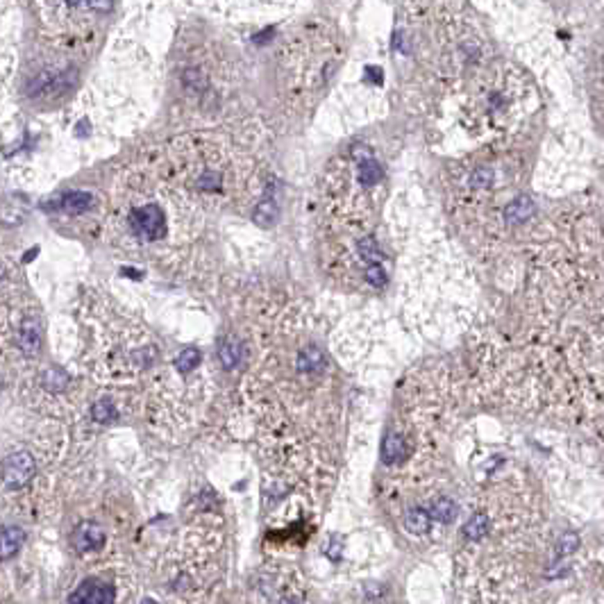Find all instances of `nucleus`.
I'll return each mask as SVG.
<instances>
[{"mask_svg": "<svg viewBox=\"0 0 604 604\" xmlns=\"http://www.w3.org/2000/svg\"><path fill=\"white\" fill-rule=\"evenodd\" d=\"M116 0H39L44 23L62 39L80 41L105 23Z\"/></svg>", "mask_w": 604, "mask_h": 604, "instance_id": "nucleus-1", "label": "nucleus"}, {"mask_svg": "<svg viewBox=\"0 0 604 604\" xmlns=\"http://www.w3.org/2000/svg\"><path fill=\"white\" fill-rule=\"evenodd\" d=\"M284 62L287 70L293 75L296 82L307 77V84H321L328 80L330 70L337 62V34L323 30H314L307 34H298L296 39L287 41L284 46Z\"/></svg>", "mask_w": 604, "mask_h": 604, "instance_id": "nucleus-2", "label": "nucleus"}, {"mask_svg": "<svg viewBox=\"0 0 604 604\" xmlns=\"http://www.w3.org/2000/svg\"><path fill=\"white\" fill-rule=\"evenodd\" d=\"M125 227L139 244H157L166 237V214L157 202L130 205L125 214Z\"/></svg>", "mask_w": 604, "mask_h": 604, "instance_id": "nucleus-3", "label": "nucleus"}, {"mask_svg": "<svg viewBox=\"0 0 604 604\" xmlns=\"http://www.w3.org/2000/svg\"><path fill=\"white\" fill-rule=\"evenodd\" d=\"M34 457L27 450H18L10 454L5 459L3 466V480H5V488L10 491H21L32 482L34 477Z\"/></svg>", "mask_w": 604, "mask_h": 604, "instance_id": "nucleus-4", "label": "nucleus"}, {"mask_svg": "<svg viewBox=\"0 0 604 604\" xmlns=\"http://www.w3.org/2000/svg\"><path fill=\"white\" fill-rule=\"evenodd\" d=\"M14 345L23 357H37L41 350V325L34 314L21 316L18 325L14 328Z\"/></svg>", "mask_w": 604, "mask_h": 604, "instance_id": "nucleus-5", "label": "nucleus"}, {"mask_svg": "<svg viewBox=\"0 0 604 604\" xmlns=\"http://www.w3.org/2000/svg\"><path fill=\"white\" fill-rule=\"evenodd\" d=\"M107 545V534H105L103 525L96 521H84L73 531V548L80 554H96L103 552Z\"/></svg>", "mask_w": 604, "mask_h": 604, "instance_id": "nucleus-6", "label": "nucleus"}, {"mask_svg": "<svg viewBox=\"0 0 604 604\" xmlns=\"http://www.w3.org/2000/svg\"><path fill=\"white\" fill-rule=\"evenodd\" d=\"M114 600H116L114 588H109L107 584L96 581V579L84 581V584L68 598V602H77V604H107Z\"/></svg>", "mask_w": 604, "mask_h": 604, "instance_id": "nucleus-7", "label": "nucleus"}, {"mask_svg": "<svg viewBox=\"0 0 604 604\" xmlns=\"http://www.w3.org/2000/svg\"><path fill=\"white\" fill-rule=\"evenodd\" d=\"M277 211H280V207H277V200H275V198H271V194H264L257 202H254L252 220L259 227H271L277 220Z\"/></svg>", "mask_w": 604, "mask_h": 604, "instance_id": "nucleus-8", "label": "nucleus"}, {"mask_svg": "<svg viewBox=\"0 0 604 604\" xmlns=\"http://www.w3.org/2000/svg\"><path fill=\"white\" fill-rule=\"evenodd\" d=\"M23 529L16 527V525H10V527L3 529V538H0V552H3V559H10L18 552V548L23 545Z\"/></svg>", "mask_w": 604, "mask_h": 604, "instance_id": "nucleus-9", "label": "nucleus"}, {"mask_svg": "<svg viewBox=\"0 0 604 604\" xmlns=\"http://www.w3.org/2000/svg\"><path fill=\"white\" fill-rule=\"evenodd\" d=\"M404 527H407L409 534H428V531L432 529V516L430 511H423V509H414L409 511L407 516H404Z\"/></svg>", "mask_w": 604, "mask_h": 604, "instance_id": "nucleus-10", "label": "nucleus"}, {"mask_svg": "<svg viewBox=\"0 0 604 604\" xmlns=\"http://www.w3.org/2000/svg\"><path fill=\"white\" fill-rule=\"evenodd\" d=\"M91 202H94V198L84 191H70L62 198V209L66 214H84V211H89Z\"/></svg>", "mask_w": 604, "mask_h": 604, "instance_id": "nucleus-11", "label": "nucleus"}, {"mask_svg": "<svg viewBox=\"0 0 604 604\" xmlns=\"http://www.w3.org/2000/svg\"><path fill=\"white\" fill-rule=\"evenodd\" d=\"M529 216H531V200L525 196L516 198V200L507 207V211H504V220H507L509 225H521Z\"/></svg>", "mask_w": 604, "mask_h": 604, "instance_id": "nucleus-12", "label": "nucleus"}, {"mask_svg": "<svg viewBox=\"0 0 604 604\" xmlns=\"http://www.w3.org/2000/svg\"><path fill=\"white\" fill-rule=\"evenodd\" d=\"M430 516L432 521H438V523H450L454 516H457V504H454L450 497H438V500H434L430 504Z\"/></svg>", "mask_w": 604, "mask_h": 604, "instance_id": "nucleus-13", "label": "nucleus"}, {"mask_svg": "<svg viewBox=\"0 0 604 604\" xmlns=\"http://www.w3.org/2000/svg\"><path fill=\"white\" fill-rule=\"evenodd\" d=\"M218 357L220 361H223L225 368H237L239 366V359H241V345L237 339H223L220 341V347H218Z\"/></svg>", "mask_w": 604, "mask_h": 604, "instance_id": "nucleus-14", "label": "nucleus"}, {"mask_svg": "<svg viewBox=\"0 0 604 604\" xmlns=\"http://www.w3.org/2000/svg\"><path fill=\"white\" fill-rule=\"evenodd\" d=\"M91 418H94L96 423H101V425H111V423L118 421V409L114 407L111 402L101 400V402H96L94 407H91Z\"/></svg>", "mask_w": 604, "mask_h": 604, "instance_id": "nucleus-15", "label": "nucleus"}, {"mask_svg": "<svg viewBox=\"0 0 604 604\" xmlns=\"http://www.w3.org/2000/svg\"><path fill=\"white\" fill-rule=\"evenodd\" d=\"M488 516H484V514H477V516H473L471 521L466 523V527H464V534H466V538H471V541H480L482 536L484 534H488Z\"/></svg>", "mask_w": 604, "mask_h": 604, "instance_id": "nucleus-16", "label": "nucleus"}, {"mask_svg": "<svg viewBox=\"0 0 604 604\" xmlns=\"http://www.w3.org/2000/svg\"><path fill=\"white\" fill-rule=\"evenodd\" d=\"M198 361H200V352H198L196 347H187V350L180 352V357H177L175 366H177V371L187 375V373H191L198 366Z\"/></svg>", "mask_w": 604, "mask_h": 604, "instance_id": "nucleus-17", "label": "nucleus"}]
</instances>
